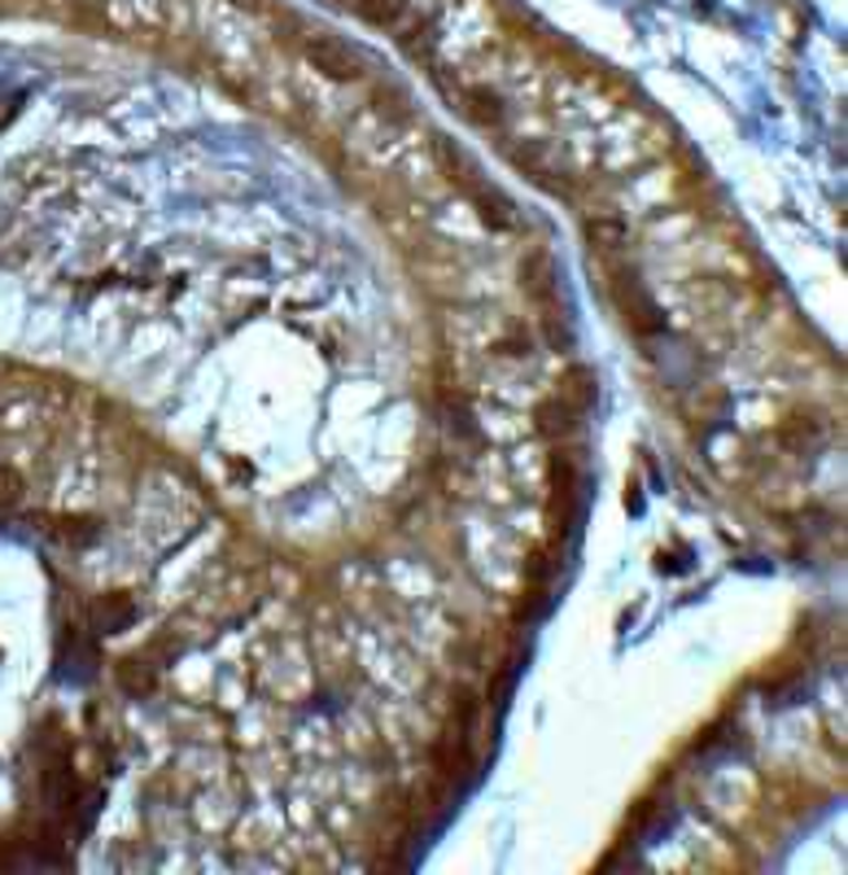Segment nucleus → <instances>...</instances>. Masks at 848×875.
Masks as SVG:
<instances>
[{
  "label": "nucleus",
  "instance_id": "2",
  "mask_svg": "<svg viewBox=\"0 0 848 875\" xmlns=\"http://www.w3.org/2000/svg\"><path fill=\"white\" fill-rule=\"evenodd\" d=\"M560 398L573 407V412H586L591 403H595V385H591V372L586 368H573L569 376H564V385H560Z\"/></svg>",
  "mask_w": 848,
  "mask_h": 875
},
{
  "label": "nucleus",
  "instance_id": "1",
  "mask_svg": "<svg viewBox=\"0 0 848 875\" xmlns=\"http://www.w3.org/2000/svg\"><path fill=\"white\" fill-rule=\"evenodd\" d=\"M307 57L316 62V70H324V75L338 79V84L359 79V57H354L345 44L329 40V35H311V40H307Z\"/></svg>",
  "mask_w": 848,
  "mask_h": 875
},
{
  "label": "nucleus",
  "instance_id": "4",
  "mask_svg": "<svg viewBox=\"0 0 848 875\" xmlns=\"http://www.w3.org/2000/svg\"><path fill=\"white\" fill-rule=\"evenodd\" d=\"M22 478L13 473V469H0V508H13L18 500H22Z\"/></svg>",
  "mask_w": 848,
  "mask_h": 875
},
{
  "label": "nucleus",
  "instance_id": "5",
  "mask_svg": "<svg viewBox=\"0 0 848 875\" xmlns=\"http://www.w3.org/2000/svg\"><path fill=\"white\" fill-rule=\"evenodd\" d=\"M473 106H477V110H473L477 123H499V119H504V110H499V101H495L491 92H473Z\"/></svg>",
  "mask_w": 848,
  "mask_h": 875
},
{
  "label": "nucleus",
  "instance_id": "3",
  "mask_svg": "<svg viewBox=\"0 0 848 875\" xmlns=\"http://www.w3.org/2000/svg\"><path fill=\"white\" fill-rule=\"evenodd\" d=\"M591 241L599 245V250H621L626 245V228L621 223H613V219H591Z\"/></svg>",
  "mask_w": 848,
  "mask_h": 875
}]
</instances>
